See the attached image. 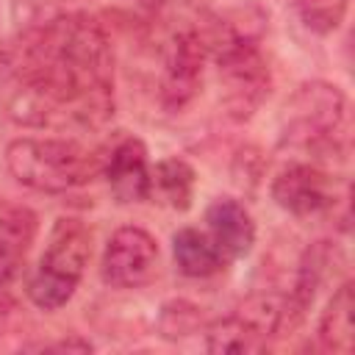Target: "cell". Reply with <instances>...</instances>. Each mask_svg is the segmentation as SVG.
I'll use <instances>...</instances> for the list:
<instances>
[{
	"label": "cell",
	"mask_w": 355,
	"mask_h": 355,
	"mask_svg": "<svg viewBox=\"0 0 355 355\" xmlns=\"http://www.w3.org/2000/svg\"><path fill=\"white\" fill-rule=\"evenodd\" d=\"M19 89L8 114L19 125H50L55 114L97 125L114 114V53L89 14L58 17L31 31L14 58Z\"/></svg>",
	"instance_id": "cell-1"
},
{
	"label": "cell",
	"mask_w": 355,
	"mask_h": 355,
	"mask_svg": "<svg viewBox=\"0 0 355 355\" xmlns=\"http://www.w3.org/2000/svg\"><path fill=\"white\" fill-rule=\"evenodd\" d=\"M6 166L25 189L64 194L103 175V155L75 139L22 136L6 144Z\"/></svg>",
	"instance_id": "cell-2"
},
{
	"label": "cell",
	"mask_w": 355,
	"mask_h": 355,
	"mask_svg": "<svg viewBox=\"0 0 355 355\" xmlns=\"http://www.w3.org/2000/svg\"><path fill=\"white\" fill-rule=\"evenodd\" d=\"M202 42L208 55L216 61L225 111L236 122L250 119L272 89V72L258 44L247 33H239L222 22L208 36H202Z\"/></svg>",
	"instance_id": "cell-3"
},
{
	"label": "cell",
	"mask_w": 355,
	"mask_h": 355,
	"mask_svg": "<svg viewBox=\"0 0 355 355\" xmlns=\"http://www.w3.org/2000/svg\"><path fill=\"white\" fill-rule=\"evenodd\" d=\"M92 255V233L80 219L72 216H58L50 236H47V247L36 263V269L28 277V300L42 308V311H58L64 308Z\"/></svg>",
	"instance_id": "cell-4"
},
{
	"label": "cell",
	"mask_w": 355,
	"mask_h": 355,
	"mask_svg": "<svg viewBox=\"0 0 355 355\" xmlns=\"http://www.w3.org/2000/svg\"><path fill=\"white\" fill-rule=\"evenodd\" d=\"M347 111V97L336 83L308 80L302 83L280 114V144L322 150L333 144Z\"/></svg>",
	"instance_id": "cell-5"
},
{
	"label": "cell",
	"mask_w": 355,
	"mask_h": 355,
	"mask_svg": "<svg viewBox=\"0 0 355 355\" xmlns=\"http://www.w3.org/2000/svg\"><path fill=\"white\" fill-rule=\"evenodd\" d=\"M158 266V241L136 225L114 230L103 250L100 275L105 286L114 288H139L150 283Z\"/></svg>",
	"instance_id": "cell-6"
},
{
	"label": "cell",
	"mask_w": 355,
	"mask_h": 355,
	"mask_svg": "<svg viewBox=\"0 0 355 355\" xmlns=\"http://www.w3.org/2000/svg\"><path fill=\"white\" fill-rule=\"evenodd\" d=\"M205 58L208 47L200 31H180L169 42L161 75V103L166 111H180L197 97L202 86Z\"/></svg>",
	"instance_id": "cell-7"
},
{
	"label": "cell",
	"mask_w": 355,
	"mask_h": 355,
	"mask_svg": "<svg viewBox=\"0 0 355 355\" xmlns=\"http://www.w3.org/2000/svg\"><path fill=\"white\" fill-rule=\"evenodd\" d=\"M272 200L291 216L308 219L333 211L336 205V180L313 164H288L272 180Z\"/></svg>",
	"instance_id": "cell-8"
},
{
	"label": "cell",
	"mask_w": 355,
	"mask_h": 355,
	"mask_svg": "<svg viewBox=\"0 0 355 355\" xmlns=\"http://www.w3.org/2000/svg\"><path fill=\"white\" fill-rule=\"evenodd\" d=\"M103 175L111 197L122 205L144 202L153 191V172L147 164V147L136 136L119 139L108 155H103Z\"/></svg>",
	"instance_id": "cell-9"
},
{
	"label": "cell",
	"mask_w": 355,
	"mask_h": 355,
	"mask_svg": "<svg viewBox=\"0 0 355 355\" xmlns=\"http://www.w3.org/2000/svg\"><path fill=\"white\" fill-rule=\"evenodd\" d=\"M208 236L219 244V250L233 261L244 258L255 244V222L250 211L233 197H216L205 208Z\"/></svg>",
	"instance_id": "cell-10"
},
{
	"label": "cell",
	"mask_w": 355,
	"mask_h": 355,
	"mask_svg": "<svg viewBox=\"0 0 355 355\" xmlns=\"http://www.w3.org/2000/svg\"><path fill=\"white\" fill-rule=\"evenodd\" d=\"M172 255H175L178 272L197 280L219 275L230 263V258L219 250V244L197 227H180L172 236Z\"/></svg>",
	"instance_id": "cell-11"
},
{
	"label": "cell",
	"mask_w": 355,
	"mask_h": 355,
	"mask_svg": "<svg viewBox=\"0 0 355 355\" xmlns=\"http://www.w3.org/2000/svg\"><path fill=\"white\" fill-rule=\"evenodd\" d=\"M352 311H355L352 283L344 280L327 300L316 324V341L322 349L341 352V355L352 352Z\"/></svg>",
	"instance_id": "cell-12"
},
{
	"label": "cell",
	"mask_w": 355,
	"mask_h": 355,
	"mask_svg": "<svg viewBox=\"0 0 355 355\" xmlns=\"http://www.w3.org/2000/svg\"><path fill=\"white\" fill-rule=\"evenodd\" d=\"M197 189V172L189 161L183 158H164L153 169V191L158 194L169 208L175 211H189Z\"/></svg>",
	"instance_id": "cell-13"
},
{
	"label": "cell",
	"mask_w": 355,
	"mask_h": 355,
	"mask_svg": "<svg viewBox=\"0 0 355 355\" xmlns=\"http://www.w3.org/2000/svg\"><path fill=\"white\" fill-rule=\"evenodd\" d=\"M269 344L239 316L230 313L205 324V349L208 352H263Z\"/></svg>",
	"instance_id": "cell-14"
},
{
	"label": "cell",
	"mask_w": 355,
	"mask_h": 355,
	"mask_svg": "<svg viewBox=\"0 0 355 355\" xmlns=\"http://www.w3.org/2000/svg\"><path fill=\"white\" fill-rule=\"evenodd\" d=\"M302 25L319 36L338 31L349 11V0H291Z\"/></svg>",
	"instance_id": "cell-15"
},
{
	"label": "cell",
	"mask_w": 355,
	"mask_h": 355,
	"mask_svg": "<svg viewBox=\"0 0 355 355\" xmlns=\"http://www.w3.org/2000/svg\"><path fill=\"white\" fill-rule=\"evenodd\" d=\"M202 327V313L194 302L189 300H169L161 305V313H158V333L169 341H178V338H186V336H194L200 333Z\"/></svg>",
	"instance_id": "cell-16"
},
{
	"label": "cell",
	"mask_w": 355,
	"mask_h": 355,
	"mask_svg": "<svg viewBox=\"0 0 355 355\" xmlns=\"http://www.w3.org/2000/svg\"><path fill=\"white\" fill-rule=\"evenodd\" d=\"M36 230H39V219H36V214L31 208L11 205V208L0 211V239L11 241L14 247L28 252L33 239H36Z\"/></svg>",
	"instance_id": "cell-17"
},
{
	"label": "cell",
	"mask_w": 355,
	"mask_h": 355,
	"mask_svg": "<svg viewBox=\"0 0 355 355\" xmlns=\"http://www.w3.org/2000/svg\"><path fill=\"white\" fill-rule=\"evenodd\" d=\"M22 261H25V250H19L11 241L0 239V288H6L19 275Z\"/></svg>",
	"instance_id": "cell-18"
},
{
	"label": "cell",
	"mask_w": 355,
	"mask_h": 355,
	"mask_svg": "<svg viewBox=\"0 0 355 355\" xmlns=\"http://www.w3.org/2000/svg\"><path fill=\"white\" fill-rule=\"evenodd\" d=\"M36 349H58V352H92V341L80 338V336H69V338H61V341H53V344H39Z\"/></svg>",
	"instance_id": "cell-19"
},
{
	"label": "cell",
	"mask_w": 355,
	"mask_h": 355,
	"mask_svg": "<svg viewBox=\"0 0 355 355\" xmlns=\"http://www.w3.org/2000/svg\"><path fill=\"white\" fill-rule=\"evenodd\" d=\"M141 3H147V6H158L161 0H141Z\"/></svg>",
	"instance_id": "cell-20"
}]
</instances>
